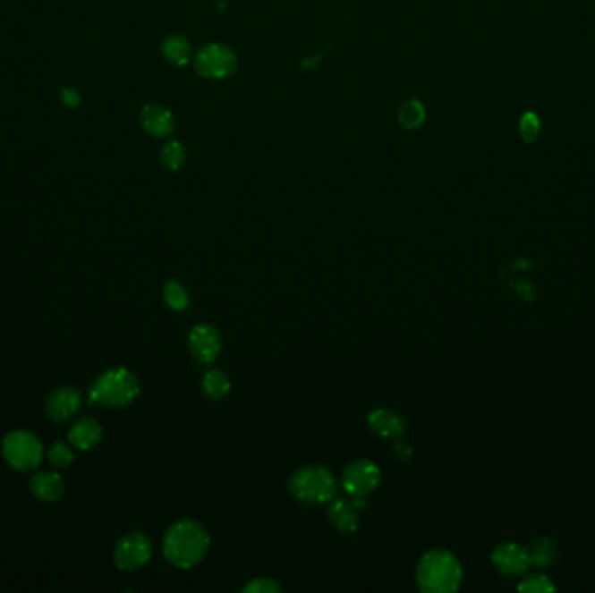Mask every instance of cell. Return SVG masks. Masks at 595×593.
<instances>
[{
    "instance_id": "cell-1",
    "label": "cell",
    "mask_w": 595,
    "mask_h": 593,
    "mask_svg": "<svg viewBox=\"0 0 595 593\" xmlns=\"http://www.w3.org/2000/svg\"><path fill=\"white\" fill-rule=\"evenodd\" d=\"M209 543V534L202 524L183 519L174 522L166 532L162 552L169 563L180 569H190L206 557Z\"/></svg>"
},
{
    "instance_id": "cell-2",
    "label": "cell",
    "mask_w": 595,
    "mask_h": 593,
    "mask_svg": "<svg viewBox=\"0 0 595 593\" xmlns=\"http://www.w3.org/2000/svg\"><path fill=\"white\" fill-rule=\"evenodd\" d=\"M463 572L460 561L447 550L425 554L416 567L418 589L425 593H453L462 585Z\"/></svg>"
},
{
    "instance_id": "cell-3",
    "label": "cell",
    "mask_w": 595,
    "mask_h": 593,
    "mask_svg": "<svg viewBox=\"0 0 595 593\" xmlns=\"http://www.w3.org/2000/svg\"><path fill=\"white\" fill-rule=\"evenodd\" d=\"M289 491L298 501L309 504H322L335 500L338 491V480L329 470L305 467L291 475Z\"/></svg>"
},
{
    "instance_id": "cell-4",
    "label": "cell",
    "mask_w": 595,
    "mask_h": 593,
    "mask_svg": "<svg viewBox=\"0 0 595 593\" xmlns=\"http://www.w3.org/2000/svg\"><path fill=\"white\" fill-rule=\"evenodd\" d=\"M140 394L136 376L124 368H115L99 376L89 390L94 402L110 407H124L131 404Z\"/></svg>"
},
{
    "instance_id": "cell-5",
    "label": "cell",
    "mask_w": 595,
    "mask_h": 593,
    "mask_svg": "<svg viewBox=\"0 0 595 593\" xmlns=\"http://www.w3.org/2000/svg\"><path fill=\"white\" fill-rule=\"evenodd\" d=\"M2 454L9 467L18 471H30L40 465L44 447L40 440L30 432L16 430L4 438Z\"/></svg>"
},
{
    "instance_id": "cell-6",
    "label": "cell",
    "mask_w": 595,
    "mask_h": 593,
    "mask_svg": "<svg viewBox=\"0 0 595 593\" xmlns=\"http://www.w3.org/2000/svg\"><path fill=\"white\" fill-rule=\"evenodd\" d=\"M152 541L143 532H129L114 548V563L121 571H136L152 559Z\"/></svg>"
},
{
    "instance_id": "cell-7",
    "label": "cell",
    "mask_w": 595,
    "mask_h": 593,
    "mask_svg": "<svg viewBox=\"0 0 595 593\" xmlns=\"http://www.w3.org/2000/svg\"><path fill=\"white\" fill-rule=\"evenodd\" d=\"M235 68L237 58L234 51L221 44L204 46L195 58V70L199 72V75L208 79H225L232 75Z\"/></svg>"
},
{
    "instance_id": "cell-8",
    "label": "cell",
    "mask_w": 595,
    "mask_h": 593,
    "mask_svg": "<svg viewBox=\"0 0 595 593\" xmlns=\"http://www.w3.org/2000/svg\"><path fill=\"white\" fill-rule=\"evenodd\" d=\"M381 480L379 469L373 462L359 460L344 470L342 477L344 489L353 498H364L373 493Z\"/></svg>"
},
{
    "instance_id": "cell-9",
    "label": "cell",
    "mask_w": 595,
    "mask_h": 593,
    "mask_svg": "<svg viewBox=\"0 0 595 593\" xmlns=\"http://www.w3.org/2000/svg\"><path fill=\"white\" fill-rule=\"evenodd\" d=\"M188 348L191 357L199 364H211L218 359L221 352V336L218 329L209 324L195 326L188 338Z\"/></svg>"
},
{
    "instance_id": "cell-10",
    "label": "cell",
    "mask_w": 595,
    "mask_h": 593,
    "mask_svg": "<svg viewBox=\"0 0 595 593\" xmlns=\"http://www.w3.org/2000/svg\"><path fill=\"white\" fill-rule=\"evenodd\" d=\"M491 563L501 574L515 578L524 574L531 567V555L524 546L517 543H503L493 552Z\"/></svg>"
},
{
    "instance_id": "cell-11",
    "label": "cell",
    "mask_w": 595,
    "mask_h": 593,
    "mask_svg": "<svg viewBox=\"0 0 595 593\" xmlns=\"http://www.w3.org/2000/svg\"><path fill=\"white\" fill-rule=\"evenodd\" d=\"M82 404V395L79 390L70 388V386H63L55 390L46 402V411L47 416L55 421H66L70 418H73L77 414V411L81 409Z\"/></svg>"
},
{
    "instance_id": "cell-12",
    "label": "cell",
    "mask_w": 595,
    "mask_h": 593,
    "mask_svg": "<svg viewBox=\"0 0 595 593\" xmlns=\"http://www.w3.org/2000/svg\"><path fill=\"white\" fill-rule=\"evenodd\" d=\"M31 495L44 503H55L64 493L62 475L55 471H38L30 479Z\"/></svg>"
},
{
    "instance_id": "cell-13",
    "label": "cell",
    "mask_w": 595,
    "mask_h": 593,
    "mask_svg": "<svg viewBox=\"0 0 595 593\" xmlns=\"http://www.w3.org/2000/svg\"><path fill=\"white\" fill-rule=\"evenodd\" d=\"M368 425L378 437L399 438L404 434L403 418L390 409H375L368 416Z\"/></svg>"
},
{
    "instance_id": "cell-14",
    "label": "cell",
    "mask_w": 595,
    "mask_h": 593,
    "mask_svg": "<svg viewBox=\"0 0 595 593\" xmlns=\"http://www.w3.org/2000/svg\"><path fill=\"white\" fill-rule=\"evenodd\" d=\"M141 124L145 131L157 138H164L174 131L173 114L162 105H147L141 110Z\"/></svg>"
},
{
    "instance_id": "cell-15",
    "label": "cell",
    "mask_w": 595,
    "mask_h": 593,
    "mask_svg": "<svg viewBox=\"0 0 595 593\" xmlns=\"http://www.w3.org/2000/svg\"><path fill=\"white\" fill-rule=\"evenodd\" d=\"M101 437H103V430H101L99 423L93 418H82L68 432L70 444L79 451L93 449L99 444Z\"/></svg>"
},
{
    "instance_id": "cell-16",
    "label": "cell",
    "mask_w": 595,
    "mask_h": 593,
    "mask_svg": "<svg viewBox=\"0 0 595 593\" xmlns=\"http://www.w3.org/2000/svg\"><path fill=\"white\" fill-rule=\"evenodd\" d=\"M329 521L340 532H353L359 528V512L353 503L335 500L327 508Z\"/></svg>"
},
{
    "instance_id": "cell-17",
    "label": "cell",
    "mask_w": 595,
    "mask_h": 593,
    "mask_svg": "<svg viewBox=\"0 0 595 593\" xmlns=\"http://www.w3.org/2000/svg\"><path fill=\"white\" fill-rule=\"evenodd\" d=\"M190 44L182 35H171L162 42V55L164 58L176 66H183L190 60Z\"/></svg>"
},
{
    "instance_id": "cell-18",
    "label": "cell",
    "mask_w": 595,
    "mask_h": 593,
    "mask_svg": "<svg viewBox=\"0 0 595 593\" xmlns=\"http://www.w3.org/2000/svg\"><path fill=\"white\" fill-rule=\"evenodd\" d=\"M202 390L209 399L219 401L230 392V377L223 371L211 369L202 377Z\"/></svg>"
},
{
    "instance_id": "cell-19",
    "label": "cell",
    "mask_w": 595,
    "mask_h": 593,
    "mask_svg": "<svg viewBox=\"0 0 595 593\" xmlns=\"http://www.w3.org/2000/svg\"><path fill=\"white\" fill-rule=\"evenodd\" d=\"M399 123L406 129H418L425 123V108L418 99H407L399 108Z\"/></svg>"
},
{
    "instance_id": "cell-20",
    "label": "cell",
    "mask_w": 595,
    "mask_h": 593,
    "mask_svg": "<svg viewBox=\"0 0 595 593\" xmlns=\"http://www.w3.org/2000/svg\"><path fill=\"white\" fill-rule=\"evenodd\" d=\"M164 300L169 309L182 312L188 309L190 305V296H188L185 287L176 281H169L164 285Z\"/></svg>"
},
{
    "instance_id": "cell-21",
    "label": "cell",
    "mask_w": 595,
    "mask_h": 593,
    "mask_svg": "<svg viewBox=\"0 0 595 593\" xmlns=\"http://www.w3.org/2000/svg\"><path fill=\"white\" fill-rule=\"evenodd\" d=\"M160 158L167 169L178 171L183 167V164L187 160V154H185V148L182 147V143L169 141L167 145H164V148L160 152Z\"/></svg>"
},
{
    "instance_id": "cell-22",
    "label": "cell",
    "mask_w": 595,
    "mask_h": 593,
    "mask_svg": "<svg viewBox=\"0 0 595 593\" xmlns=\"http://www.w3.org/2000/svg\"><path fill=\"white\" fill-rule=\"evenodd\" d=\"M531 563L538 565V567H547L548 563L554 561L556 557V548L554 543L548 538H541L532 545L531 552Z\"/></svg>"
},
{
    "instance_id": "cell-23",
    "label": "cell",
    "mask_w": 595,
    "mask_h": 593,
    "mask_svg": "<svg viewBox=\"0 0 595 593\" xmlns=\"http://www.w3.org/2000/svg\"><path fill=\"white\" fill-rule=\"evenodd\" d=\"M47 458H49L51 465H55L56 469H66V467H70L73 463L75 454H73V451L66 444L56 442V444H53L49 447Z\"/></svg>"
},
{
    "instance_id": "cell-24",
    "label": "cell",
    "mask_w": 595,
    "mask_h": 593,
    "mask_svg": "<svg viewBox=\"0 0 595 593\" xmlns=\"http://www.w3.org/2000/svg\"><path fill=\"white\" fill-rule=\"evenodd\" d=\"M521 592H531V593H543V592H554L556 587L550 583V580L543 574H532V576H528L524 578L519 587H517Z\"/></svg>"
},
{
    "instance_id": "cell-25",
    "label": "cell",
    "mask_w": 595,
    "mask_h": 593,
    "mask_svg": "<svg viewBox=\"0 0 595 593\" xmlns=\"http://www.w3.org/2000/svg\"><path fill=\"white\" fill-rule=\"evenodd\" d=\"M242 592L246 593H279L281 587L268 578H256L251 580L250 583L242 589Z\"/></svg>"
},
{
    "instance_id": "cell-26",
    "label": "cell",
    "mask_w": 595,
    "mask_h": 593,
    "mask_svg": "<svg viewBox=\"0 0 595 593\" xmlns=\"http://www.w3.org/2000/svg\"><path fill=\"white\" fill-rule=\"evenodd\" d=\"M538 132H540V119L532 112L524 114L521 119V134H523L524 141L531 143L538 136Z\"/></svg>"
},
{
    "instance_id": "cell-27",
    "label": "cell",
    "mask_w": 595,
    "mask_h": 593,
    "mask_svg": "<svg viewBox=\"0 0 595 593\" xmlns=\"http://www.w3.org/2000/svg\"><path fill=\"white\" fill-rule=\"evenodd\" d=\"M62 97L63 103H64V105H70V106L79 105V99H81L77 91H73V89H64Z\"/></svg>"
}]
</instances>
